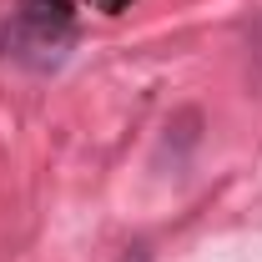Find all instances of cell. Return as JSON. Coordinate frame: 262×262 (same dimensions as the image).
Masks as SVG:
<instances>
[{
    "mask_svg": "<svg viewBox=\"0 0 262 262\" xmlns=\"http://www.w3.org/2000/svg\"><path fill=\"white\" fill-rule=\"evenodd\" d=\"M71 40H76V31L61 26V20H35V15H20V10H10L0 20V56L35 66V71L56 66L71 51Z\"/></svg>",
    "mask_w": 262,
    "mask_h": 262,
    "instance_id": "cell-1",
    "label": "cell"
},
{
    "mask_svg": "<svg viewBox=\"0 0 262 262\" xmlns=\"http://www.w3.org/2000/svg\"><path fill=\"white\" fill-rule=\"evenodd\" d=\"M121 262H151V247L146 242H131L126 252H121Z\"/></svg>",
    "mask_w": 262,
    "mask_h": 262,
    "instance_id": "cell-2",
    "label": "cell"
}]
</instances>
